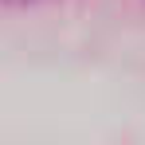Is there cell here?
Listing matches in <instances>:
<instances>
[{
	"instance_id": "1",
	"label": "cell",
	"mask_w": 145,
	"mask_h": 145,
	"mask_svg": "<svg viewBox=\"0 0 145 145\" xmlns=\"http://www.w3.org/2000/svg\"><path fill=\"white\" fill-rule=\"evenodd\" d=\"M16 4H31V0H16Z\"/></svg>"
}]
</instances>
